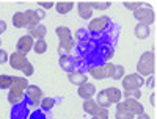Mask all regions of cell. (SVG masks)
<instances>
[{
    "instance_id": "cell-34",
    "label": "cell",
    "mask_w": 157,
    "mask_h": 119,
    "mask_svg": "<svg viewBox=\"0 0 157 119\" xmlns=\"http://www.w3.org/2000/svg\"><path fill=\"white\" fill-rule=\"evenodd\" d=\"M29 119H49V116H47V111H43V110H36V111L30 113Z\"/></svg>"
},
{
    "instance_id": "cell-38",
    "label": "cell",
    "mask_w": 157,
    "mask_h": 119,
    "mask_svg": "<svg viewBox=\"0 0 157 119\" xmlns=\"http://www.w3.org/2000/svg\"><path fill=\"white\" fill-rule=\"evenodd\" d=\"M8 58H10V55L6 54L5 50H2V49H0V64H5V63L8 61Z\"/></svg>"
},
{
    "instance_id": "cell-3",
    "label": "cell",
    "mask_w": 157,
    "mask_h": 119,
    "mask_svg": "<svg viewBox=\"0 0 157 119\" xmlns=\"http://www.w3.org/2000/svg\"><path fill=\"white\" fill-rule=\"evenodd\" d=\"M25 103L29 107H39L43 100V91L41 88H38L36 85H29L25 89Z\"/></svg>"
},
{
    "instance_id": "cell-2",
    "label": "cell",
    "mask_w": 157,
    "mask_h": 119,
    "mask_svg": "<svg viewBox=\"0 0 157 119\" xmlns=\"http://www.w3.org/2000/svg\"><path fill=\"white\" fill-rule=\"evenodd\" d=\"M138 75H154L155 72V55L154 52H145L137 63Z\"/></svg>"
},
{
    "instance_id": "cell-15",
    "label": "cell",
    "mask_w": 157,
    "mask_h": 119,
    "mask_svg": "<svg viewBox=\"0 0 157 119\" xmlns=\"http://www.w3.org/2000/svg\"><path fill=\"white\" fill-rule=\"evenodd\" d=\"M68 80L72 83V85H77V86H80L83 83L88 82V75L82 71H75V72H69L68 74Z\"/></svg>"
},
{
    "instance_id": "cell-17",
    "label": "cell",
    "mask_w": 157,
    "mask_h": 119,
    "mask_svg": "<svg viewBox=\"0 0 157 119\" xmlns=\"http://www.w3.org/2000/svg\"><path fill=\"white\" fill-rule=\"evenodd\" d=\"M46 33H47V28L44 27L43 24H38L36 27L29 28V36H30V38H33L35 41H39V39H44Z\"/></svg>"
},
{
    "instance_id": "cell-31",
    "label": "cell",
    "mask_w": 157,
    "mask_h": 119,
    "mask_svg": "<svg viewBox=\"0 0 157 119\" xmlns=\"http://www.w3.org/2000/svg\"><path fill=\"white\" fill-rule=\"evenodd\" d=\"M13 83L11 75H0V89H10Z\"/></svg>"
},
{
    "instance_id": "cell-18",
    "label": "cell",
    "mask_w": 157,
    "mask_h": 119,
    "mask_svg": "<svg viewBox=\"0 0 157 119\" xmlns=\"http://www.w3.org/2000/svg\"><path fill=\"white\" fill-rule=\"evenodd\" d=\"M25 16V24H27V28H33L39 24V17L36 14V9H27L24 13Z\"/></svg>"
},
{
    "instance_id": "cell-29",
    "label": "cell",
    "mask_w": 157,
    "mask_h": 119,
    "mask_svg": "<svg viewBox=\"0 0 157 119\" xmlns=\"http://www.w3.org/2000/svg\"><path fill=\"white\" fill-rule=\"evenodd\" d=\"M33 50L36 52V54H44V52L47 50V43L44 41V39H39V41H35L33 43Z\"/></svg>"
},
{
    "instance_id": "cell-32",
    "label": "cell",
    "mask_w": 157,
    "mask_h": 119,
    "mask_svg": "<svg viewBox=\"0 0 157 119\" xmlns=\"http://www.w3.org/2000/svg\"><path fill=\"white\" fill-rule=\"evenodd\" d=\"M126 6V9H130V11H135L138 8L143 6V2H130V0H126V2L123 3Z\"/></svg>"
},
{
    "instance_id": "cell-28",
    "label": "cell",
    "mask_w": 157,
    "mask_h": 119,
    "mask_svg": "<svg viewBox=\"0 0 157 119\" xmlns=\"http://www.w3.org/2000/svg\"><path fill=\"white\" fill-rule=\"evenodd\" d=\"M60 99H52V97H46V99H43L41 100V105L39 107L43 108V111H50L52 108H54V105H55V102H58Z\"/></svg>"
},
{
    "instance_id": "cell-43",
    "label": "cell",
    "mask_w": 157,
    "mask_h": 119,
    "mask_svg": "<svg viewBox=\"0 0 157 119\" xmlns=\"http://www.w3.org/2000/svg\"><path fill=\"white\" fill-rule=\"evenodd\" d=\"M91 119H101V117H98V116H93V117H91Z\"/></svg>"
},
{
    "instance_id": "cell-10",
    "label": "cell",
    "mask_w": 157,
    "mask_h": 119,
    "mask_svg": "<svg viewBox=\"0 0 157 119\" xmlns=\"http://www.w3.org/2000/svg\"><path fill=\"white\" fill-rule=\"evenodd\" d=\"M33 38H30L29 35H25L22 38H19V41L16 44V52L17 54H22V55H27L29 52L33 49Z\"/></svg>"
},
{
    "instance_id": "cell-9",
    "label": "cell",
    "mask_w": 157,
    "mask_h": 119,
    "mask_svg": "<svg viewBox=\"0 0 157 119\" xmlns=\"http://www.w3.org/2000/svg\"><path fill=\"white\" fill-rule=\"evenodd\" d=\"M58 64H60V68L64 71V72H74V69H75V66L78 64V58L77 57H74V55H63V57H60V60H58Z\"/></svg>"
},
{
    "instance_id": "cell-12",
    "label": "cell",
    "mask_w": 157,
    "mask_h": 119,
    "mask_svg": "<svg viewBox=\"0 0 157 119\" xmlns=\"http://www.w3.org/2000/svg\"><path fill=\"white\" fill-rule=\"evenodd\" d=\"M8 63L11 64L13 69H19V71H21L24 66L29 63V60H27V55H22V54H17V52H14L13 55H10Z\"/></svg>"
},
{
    "instance_id": "cell-42",
    "label": "cell",
    "mask_w": 157,
    "mask_h": 119,
    "mask_svg": "<svg viewBox=\"0 0 157 119\" xmlns=\"http://www.w3.org/2000/svg\"><path fill=\"white\" fill-rule=\"evenodd\" d=\"M151 103L152 107H155V94H151Z\"/></svg>"
},
{
    "instance_id": "cell-25",
    "label": "cell",
    "mask_w": 157,
    "mask_h": 119,
    "mask_svg": "<svg viewBox=\"0 0 157 119\" xmlns=\"http://www.w3.org/2000/svg\"><path fill=\"white\" fill-rule=\"evenodd\" d=\"M29 86V82L25 77H13V83H11V88H17V89H22L25 91Z\"/></svg>"
},
{
    "instance_id": "cell-36",
    "label": "cell",
    "mask_w": 157,
    "mask_h": 119,
    "mask_svg": "<svg viewBox=\"0 0 157 119\" xmlns=\"http://www.w3.org/2000/svg\"><path fill=\"white\" fill-rule=\"evenodd\" d=\"M143 85H146L149 89H154V86H155V77L154 75H148V78L145 80V83Z\"/></svg>"
},
{
    "instance_id": "cell-44",
    "label": "cell",
    "mask_w": 157,
    "mask_h": 119,
    "mask_svg": "<svg viewBox=\"0 0 157 119\" xmlns=\"http://www.w3.org/2000/svg\"><path fill=\"white\" fill-rule=\"evenodd\" d=\"M126 119H135V117H126Z\"/></svg>"
},
{
    "instance_id": "cell-7",
    "label": "cell",
    "mask_w": 157,
    "mask_h": 119,
    "mask_svg": "<svg viewBox=\"0 0 157 119\" xmlns=\"http://www.w3.org/2000/svg\"><path fill=\"white\" fill-rule=\"evenodd\" d=\"M29 116H30V107L25 103V100L11 107L10 119H29Z\"/></svg>"
},
{
    "instance_id": "cell-33",
    "label": "cell",
    "mask_w": 157,
    "mask_h": 119,
    "mask_svg": "<svg viewBox=\"0 0 157 119\" xmlns=\"http://www.w3.org/2000/svg\"><path fill=\"white\" fill-rule=\"evenodd\" d=\"M126 99H140L141 97V91L140 89H134V91H124V94H123Z\"/></svg>"
},
{
    "instance_id": "cell-22",
    "label": "cell",
    "mask_w": 157,
    "mask_h": 119,
    "mask_svg": "<svg viewBox=\"0 0 157 119\" xmlns=\"http://www.w3.org/2000/svg\"><path fill=\"white\" fill-rule=\"evenodd\" d=\"M74 8V2H57L55 3V9L58 14H66V13H69L71 9Z\"/></svg>"
},
{
    "instance_id": "cell-30",
    "label": "cell",
    "mask_w": 157,
    "mask_h": 119,
    "mask_svg": "<svg viewBox=\"0 0 157 119\" xmlns=\"http://www.w3.org/2000/svg\"><path fill=\"white\" fill-rule=\"evenodd\" d=\"M90 6L93 9H107L112 6V2H109V0H105V2H99V0H96V2H88Z\"/></svg>"
},
{
    "instance_id": "cell-24",
    "label": "cell",
    "mask_w": 157,
    "mask_h": 119,
    "mask_svg": "<svg viewBox=\"0 0 157 119\" xmlns=\"http://www.w3.org/2000/svg\"><path fill=\"white\" fill-rule=\"evenodd\" d=\"M116 119H126V117H135V116H132L129 111H127V108L124 107V103L123 102H118L116 103Z\"/></svg>"
},
{
    "instance_id": "cell-21",
    "label": "cell",
    "mask_w": 157,
    "mask_h": 119,
    "mask_svg": "<svg viewBox=\"0 0 157 119\" xmlns=\"http://www.w3.org/2000/svg\"><path fill=\"white\" fill-rule=\"evenodd\" d=\"M105 91H107V94H109V99H110V102H112V103H118V102L121 100V97H123L121 91L118 89V88H115V86L105 88Z\"/></svg>"
},
{
    "instance_id": "cell-14",
    "label": "cell",
    "mask_w": 157,
    "mask_h": 119,
    "mask_svg": "<svg viewBox=\"0 0 157 119\" xmlns=\"http://www.w3.org/2000/svg\"><path fill=\"white\" fill-rule=\"evenodd\" d=\"M96 94V86L93 85V83H83V85H80L78 86V96H80L82 99H85V100H88V99H91Z\"/></svg>"
},
{
    "instance_id": "cell-27",
    "label": "cell",
    "mask_w": 157,
    "mask_h": 119,
    "mask_svg": "<svg viewBox=\"0 0 157 119\" xmlns=\"http://www.w3.org/2000/svg\"><path fill=\"white\" fill-rule=\"evenodd\" d=\"M13 25H14L16 28H25L27 27V24H25V16L24 13H16L14 16H13Z\"/></svg>"
},
{
    "instance_id": "cell-26",
    "label": "cell",
    "mask_w": 157,
    "mask_h": 119,
    "mask_svg": "<svg viewBox=\"0 0 157 119\" xmlns=\"http://www.w3.org/2000/svg\"><path fill=\"white\" fill-rule=\"evenodd\" d=\"M123 77H124V68L121 64H113L112 72H110V78H113V80H121Z\"/></svg>"
},
{
    "instance_id": "cell-41",
    "label": "cell",
    "mask_w": 157,
    "mask_h": 119,
    "mask_svg": "<svg viewBox=\"0 0 157 119\" xmlns=\"http://www.w3.org/2000/svg\"><path fill=\"white\" fill-rule=\"evenodd\" d=\"M137 119H151V117H149L148 114H145V113H141V114L137 116Z\"/></svg>"
},
{
    "instance_id": "cell-23",
    "label": "cell",
    "mask_w": 157,
    "mask_h": 119,
    "mask_svg": "<svg viewBox=\"0 0 157 119\" xmlns=\"http://www.w3.org/2000/svg\"><path fill=\"white\" fill-rule=\"evenodd\" d=\"M149 27L148 25H145V24H137L135 25V36L138 38V39H146L148 36H149Z\"/></svg>"
},
{
    "instance_id": "cell-4",
    "label": "cell",
    "mask_w": 157,
    "mask_h": 119,
    "mask_svg": "<svg viewBox=\"0 0 157 119\" xmlns=\"http://www.w3.org/2000/svg\"><path fill=\"white\" fill-rule=\"evenodd\" d=\"M134 17L137 19L138 24H145L149 27V25H152L155 22V13L148 6H141L134 11Z\"/></svg>"
},
{
    "instance_id": "cell-45",
    "label": "cell",
    "mask_w": 157,
    "mask_h": 119,
    "mask_svg": "<svg viewBox=\"0 0 157 119\" xmlns=\"http://www.w3.org/2000/svg\"><path fill=\"white\" fill-rule=\"evenodd\" d=\"M0 44H2V41H0Z\"/></svg>"
},
{
    "instance_id": "cell-13",
    "label": "cell",
    "mask_w": 157,
    "mask_h": 119,
    "mask_svg": "<svg viewBox=\"0 0 157 119\" xmlns=\"http://www.w3.org/2000/svg\"><path fill=\"white\" fill-rule=\"evenodd\" d=\"M25 99V91L17 89V88H10L8 89V102L11 105H17Z\"/></svg>"
},
{
    "instance_id": "cell-5",
    "label": "cell",
    "mask_w": 157,
    "mask_h": 119,
    "mask_svg": "<svg viewBox=\"0 0 157 119\" xmlns=\"http://www.w3.org/2000/svg\"><path fill=\"white\" fill-rule=\"evenodd\" d=\"M113 64L112 63H104L99 66H90V75L96 78V80H102V78H110V72H112Z\"/></svg>"
},
{
    "instance_id": "cell-16",
    "label": "cell",
    "mask_w": 157,
    "mask_h": 119,
    "mask_svg": "<svg viewBox=\"0 0 157 119\" xmlns=\"http://www.w3.org/2000/svg\"><path fill=\"white\" fill-rule=\"evenodd\" d=\"M77 13L82 19L88 20V19H91V16H93V8L90 6L88 2H78L77 3Z\"/></svg>"
},
{
    "instance_id": "cell-20",
    "label": "cell",
    "mask_w": 157,
    "mask_h": 119,
    "mask_svg": "<svg viewBox=\"0 0 157 119\" xmlns=\"http://www.w3.org/2000/svg\"><path fill=\"white\" fill-rule=\"evenodd\" d=\"M99 108L101 107L96 103V100H93V99H88V100L83 102V111L88 113V114H91V116H96L98 111H99Z\"/></svg>"
},
{
    "instance_id": "cell-6",
    "label": "cell",
    "mask_w": 157,
    "mask_h": 119,
    "mask_svg": "<svg viewBox=\"0 0 157 119\" xmlns=\"http://www.w3.org/2000/svg\"><path fill=\"white\" fill-rule=\"evenodd\" d=\"M145 83L143 77L138 74H129L126 77H123V88L124 91H134V89H140Z\"/></svg>"
},
{
    "instance_id": "cell-8",
    "label": "cell",
    "mask_w": 157,
    "mask_h": 119,
    "mask_svg": "<svg viewBox=\"0 0 157 119\" xmlns=\"http://www.w3.org/2000/svg\"><path fill=\"white\" fill-rule=\"evenodd\" d=\"M110 24V17L107 16H101V17H96V19H91L90 24H88V30L91 33H101L107 28V25Z\"/></svg>"
},
{
    "instance_id": "cell-1",
    "label": "cell",
    "mask_w": 157,
    "mask_h": 119,
    "mask_svg": "<svg viewBox=\"0 0 157 119\" xmlns=\"http://www.w3.org/2000/svg\"><path fill=\"white\" fill-rule=\"evenodd\" d=\"M58 39H60V46H58V54L60 57L63 55H69V52L75 47V39L68 27H57L55 30Z\"/></svg>"
},
{
    "instance_id": "cell-11",
    "label": "cell",
    "mask_w": 157,
    "mask_h": 119,
    "mask_svg": "<svg viewBox=\"0 0 157 119\" xmlns=\"http://www.w3.org/2000/svg\"><path fill=\"white\" fill-rule=\"evenodd\" d=\"M123 103H124V107L127 108V111L132 114V116H138V114H141V113H145L143 105H141L137 99H126Z\"/></svg>"
},
{
    "instance_id": "cell-40",
    "label": "cell",
    "mask_w": 157,
    "mask_h": 119,
    "mask_svg": "<svg viewBox=\"0 0 157 119\" xmlns=\"http://www.w3.org/2000/svg\"><path fill=\"white\" fill-rule=\"evenodd\" d=\"M6 32V22L5 20H0V35Z\"/></svg>"
},
{
    "instance_id": "cell-19",
    "label": "cell",
    "mask_w": 157,
    "mask_h": 119,
    "mask_svg": "<svg viewBox=\"0 0 157 119\" xmlns=\"http://www.w3.org/2000/svg\"><path fill=\"white\" fill-rule=\"evenodd\" d=\"M96 103L99 105V107H104V108H109L110 105H112V102L109 99V94H107L105 89L96 92Z\"/></svg>"
},
{
    "instance_id": "cell-37",
    "label": "cell",
    "mask_w": 157,
    "mask_h": 119,
    "mask_svg": "<svg viewBox=\"0 0 157 119\" xmlns=\"http://www.w3.org/2000/svg\"><path fill=\"white\" fill-rule=\"evenodd\" d=\"M38 6H41L43 9H49V8H52V6H55V3H54V2H44V0H39Z\"/></svg>"
},
{
    "instance_id": "cell-39",
    "label": "cell",
    "mask_w": 157,
    "mask_h": 119,
    "mask_svg": "<svg viewBox=\"0 0 157 119\" xmlns=\"http://www.w3.org/2000/svg\"><path fill=\"white\" fill-rule=\"evenodd\" d=\"M36 14H38L39 20H41V19H44V17H46V11H44L43 8H38V9H36Z\"/></svg>"
},
{
    "instance_id": "cell-35",
    "label": "cell",
    "mask_w": 157,
    "mask_h": 119,
    "mask_svg": "<svg viewBox=\"0 0 157 119\" xmlns=\"http://www.w3.org/2000/svg\"><path fill=\"white\" fill-rule=\"evenodd\" d=\"M21 71L24 72V77H25V78H27V77H30V75H33V72H35V68H33V64H32V63L29 61V63H27V64H25V66H24V68H22Z\"/></svg>"
}]
</instances>
